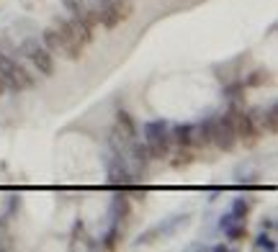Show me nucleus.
<instances>
[{"label":"nucleus","instance_id":"nucleus-12","mask_svg":"<svg viewBox=\"0 0 278 252\" xmlns=\"http://www.w3.org/2000/svg\"><path fill=\"white\" fill-rule=\"evenodd\" d=\"M270 82V72L268 70H255L245 77V88H263Z\"/></svg>","mask_w":278,"mask_h":252},{"label":"nucleus","instance_id":"nucleus-10","mask_svg":"<svg viewBox=\"0 0 278 252\" xmlns=\"http://www.w3.org/2000/svg\"><path fill=\"white\" fill-rule=\"evenodd\" d=\"M129 196H126V193H119L116 198H114V203H111V211H114V216L116 219H126V216H129Z\"/></svg>","mask_w":278,"mask_h":252},{"label":"nucleus","instance_id":"nucleus-15","mask_svg":"<svg viewBox=\"0 0 278 252\" xmlns=\"http://www.w3.org/2000/svg\"><path fill=\"white\" fill-rule=\"evenodd\" d=\"M109 180L114 183V186H121V188H126L129 186V173H126V167L121 165V167H111V173H109Z\"/></svg>","mask_w":278,"mask_h":252},{"label":"nucleus","instance_id":"nucleus-24","mask_svg":"<svg viewBox=\"0 0 278 252\" xmlns=\"http://www.w3.org/2000/svg\"><path fill=\"white\" fill-rule=\"evenodd\" d=\"M119 239H121V232H119V229H114V232L106 237V244H103V247H106V249H114V247L119 244Z\"/></svg>","mask_w":278,"mask_h":252},{"label":"nucleus","instance_id":"nucleus-18","mask_svg":"<svg viewBox=\"0 0 278 252\" xmlns=\"http://www.w3.org/2000/svg\"><path fill=\"white\" fill-rule=\"evenodd\" d=\"M80 18H82V24L88 26V29H96V26H101V11H88V8H85Z\"/></svg>","mask_w":278,"mask_h":252},{"label":"nucleus","instance_id":"nucleus-8","mask_svg":"<svg viewBox=\"0 0 278 252\" xmlns=\"http://www.w3.org/2000/svg\"><path fill=\"white\" fill-rule=\"evenodd\" d=\"M70 26H72V31H75V36H77V41L82 44V47H88V44H93V29H88V26H85L80 16H75V18L70 21Z\"/></svg>","mask_w":278,"mask_h":252},{"label":"nucleus","instance_id":"nucleus-25","mask_svg":"<svg viewBox=\"0 0 278 252\" xmlns=\"http://www.w3.org/2000/svg\"><path fill=\"white\" fill-rule=\"evenodd\" d=\"M6 93V85H3V80H0V96H3Z\"/></svg>","mask_w":278,"mask_h":252},{"label":"nucleus","instance_id":"nucleus-2","mask_svg":"<svg viewBox=\"0 0 278 252\" xmlns=\"http://www.w3.org/2000/svg\"><path fill=\"white\" fill-rule=\"evenodd\" d=\"M211 144H217L222 152H232L237 147V134L232 129L229 116H217L211 119Z\"/></svg>","mask_w":278,"mask_h":252},{"label":"nucleus","instance_id":"nucleus-6","mask_svg":"<svg viewBox=\"0 0 278 252\" xmlns=\"http://www.w3.org/2000/svg\"><path fill=\"white\" fill-rule=\"evenodd\" d=\"M170 136L165 131H157V134H149L147 136V149H149V157L152 159H167L170 157Z\"/></svg>","mask_w":278,"mask_h":252},{"label":"nucleus","instance_id":"nucleus-16","mask_svg":"<svg viewBox=\"0 0 278 252\" xmlns=\"http://www.w3.org/2000/svg\"><path fill=\"white\" fill-rule=\"evenodd\" d=\"M111 6H114V11H116L119 21L132 18V13H134V6L129 3V0H111Z\"/></svg>","mask_w":278,"mask_h":252},{"label":"nucleus","instance_id":"nucleus-22","mask_svg":"<svg viewBox=\"0 0 278 252\" xmlns=\"http://www.w3.org/2000/svg\"><path fill=\"white\" fill-rule=\"evenodd\" d=\"M255 249H268V252H273V249H275V242H273V237H268V234H260L258 239H255Z\"/></svg>","mask_w":278,"mask_h":252},{"label":"nucleus","instance_id":"nucleus-14","mask_svg":"<svg viewBox=\"0 0 278 252\" xmlns=\"http://www.w3.org/2000/svg\"><path fill=\"white\" fill-rule=\"evenodd\" d=\"M119 24H121V21H119L114 6H111V3H106L103 11H101V26H106V29H116Z\"/></svg>","mask_w":278,"mask_h":252},{"label":"nucleus","instance_id":"nucleus-4","mask_svg":"<svg viewBox=\"0 0 278 252\" xmlns=\"http://www.w3.org/2000/svg\"><path fill=\"white\" fill-rule=\"evenodd\" d=\"M57 34H59V41H62V52L67 54V59H80L82 57V44L77 41L72 26H70V21H57Z\"/></svg>","mask_w":278,"mask_h":252},{"label":"nucleus","instance_id":"nucleus-7","mask_svg":"<svg viewBox=\"0 0 278 252\" xmlns=\"http://www.w3.org/2000/svg\"><path fill=\"white\" fill-rule=\"evenodd\" d=\"M170 142H175L178 147H194V126H188V124L175 126L173 136H170Z\"/></svg>","mask_w":278,"mask_h":252},{"label":"nucleus","instance_id":"nucleus-21","mask_svg":"<svg viewBox=\"0 0 278 252\" xmlns=\"http://www.w3.org/2000/svg\"><path fill=\"white\" fill-rule=\"evenodd\" d=\"M250 214V203L245 201H234V209H232V216H237L240 221H245V216Z\"/></svg>","mask_w":278,"mask_h":252},{"label":"nucleus","instance_id":"nucleus-20","mask_svg":"<svg viewBox=\"0 0 278 252\" xmlns=\"http://www.w3.org/2000/svg\"><path fill=\"white\" fill-rule=\"evenodd\" d=\"M227 93H229L232 101H242V98H245V82H232V85H227Z\"/></svg>","mask_w":278,"mask_h":252},{"label":"nucleus","instance_id":"nucleus-5","mask_svg":"<svg viewBox=\"0 0 278 252\" xmlns=\"http://www.w3.org/2000/svg\"><path fill=\"white\" fill-rule=\"evenodd\" d=\"M114 136L121 139V144H129V142L137 139V124H134V119L126 111L116 113V131H114Z\"/></svg>","mask_w":278,"mask_h":252},{"label":"nucleus","instance_id":"nucleus-26","mask_svg":"<svg viewBox=\"0 0 278 252\" xmlns=\"http://www.w3.org/2000/svg\"><path fill=\"white\" fill-rule=\"evenodd\" d=\"M106 3H111V0H106Z\"/></svg>","mask_w":278,"mask_h":252},{"label":"nucleus","instance_id":"nucleus-23","mask_svg":"<svg viewBox=\"0 0 278 252\" xmlns=\"http://www.w3.org/2000/svg\"><path fill=\"white\" fill-rule=\"evenodd\" d=\"M65 8H67L72 16H82V11H85V3H82V0H65Z\"/></svg>","mask_w":278,"mask_h":252},{"label":"nucleus","instance_id":"nucleus-17","mask_svg":"<svg viewBox=\"0 0 278 252\" xmlns=\"http://www.w3.org/2000/svg\"><path fill=\"white\" fill-rule=\"evenodd\" d=\"M44 44H47L49 52H62V41H59L57 29H47V31H44Z\"/></svg>","mask_w":278,"mask_h":252},{"label":"nucleus","instance_id":"nucleus-1","mask_svg":"<svg viewBox=\"0 0 278 252\" xmlns=\"http://www.w3.org/2000/svg\"><path fill=\"white\" fill-rule=\"evenodd\" d=\"M227 116H229V121H232L234 134H237V142H242L247 149L258 144L260 129H258V124H255V119L250 116V113H245V111H240V108H232Z\"/></svg>","mask_w":278,"mask_h":252},{"label":"nucleus","instance_id":"nucleus-13","mask_svg":"<svg viewBox=\"0 0 278 252\" xmlns=\"http://www.w3.org/2000/svg\"><path fill=\"white\" fill-rule=\"evenodd\" d=\"M260 126H263L268 134H275V131H278V113H275V106H268V111H263Z\"/></svg>","mask_w":278,"mask_h":252},{"label":"nucleus","instance_id":"nucleus-9","mask_svg":"<svg viewBox=\"0 0 278 252\" xmlns=\"http://www.w3.org/2000/svg\"><path fill=\"white\" fill-rule=\"evenodd\" d=\"M194 144L196 147H209L211 144V119L199 124V129H194Z\"/></svg>","mask_w":278,"mask_h":252},{"label":"nucleus","instance_id":"nucleus-19","mask_svg":"<svg viewBox=\"0 0 278 252\" xmlns=\"http://www.w3.org/2000/svg\"><path fill=\"white\" fill-rule=\"evenodd\" d=\"M134 157H137V162H139V167H147L149 165V149H147V144H134Z\"/></svg>","mask_w":278,"mask_h":252},{"label":"nucleus","instance_id":"nucleus-3","mask_svg":"<svg viewBox=\"0 0 278 252\" xmlns=\"http://www.w3.org/2000/svg\"><path fill=\"white\" fill-rule=\"evenodd\" d=\"M21 52H24L29 59H31V64L36 67V70L44 75V77H52L54 75V57H52V52L49 49H44V47H39L36 41H24V47H21Z\"/></svg>","mask_w":278,"mask_h":252},{"label":"nucleus","instance_id":"nucleus-11","mask_svg":"<svg viewBox=\"0 0 278 252\" xmlns=\"http://www.w3.org/2000/svg\"><path fill=\"white\" fill-rule=\"evenodd\" d=\"M196 159V154L191 152V147H180L178 152H175V157H173V167L175 170H183V167H188L191 162Z\"/></svg>","mask_w":278,"mask_h":252}]
</instances>
